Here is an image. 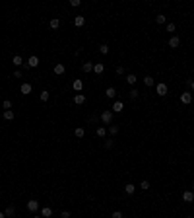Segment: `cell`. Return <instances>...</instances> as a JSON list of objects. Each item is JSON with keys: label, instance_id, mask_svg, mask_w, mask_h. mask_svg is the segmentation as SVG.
Segmentation results:
<instances>
[{"label": "cell", "instance_id": "44", "mask_svg": "<svg viewBox=\"0 0 194 218\" xmlns=\"http://www.w3.org/2000/svg\"><path fill=\"white\" fill-rule=\"evenodd\" d=\"M192 98H194V93H192Z\"/></svg>", "mask_w": 194, "mask_h": 218}, {"label": "cell", "instance_id": "43", "mask_svg": "<svg viewBox=\"0 0 194 218\" xmlns=\"http://www.w3.org/2000/svg\"><path fill=\"white\" fill-rule=\"evenodd\" d=\"M186 218H192V216H186Z\"/></svg>", "mask_w": 194, "mask_h": 218}, {"label": "cell", "instance_id": "22", "mask_svg": "<svg viewBox=\"0 0 194 218\" xmlns=\"http://www.w3.org/2000/svg\"><path fill=\"white\" fill-rule=\"evenodd\" d=\"M49 25H51V29H58V28H60V20H58V18H52Z\"/></svg>", "mask_w": 194, "mask_h": 218}, {"label": "cell", "instance_id": "15", "mask_svg": "<svg viewBox=\"0 0 194 218\" xmlns=\"http://www.w3.org/2000/svg\"><path fill=\"white\" fill-rule=\"evenodd\" d=\"M107 133H109V135L111 136H115V135H119V125H109V129H107Z\"/></svg>", "mask_w": 194, "mask_h": 218}, {"label": "cell", "instance_id": "18", "mask_svg": "<svg viewBox=\"0 0 194 218\" xmlns=\"http://www.w3.org/2000/svg\"><path fill=\"white\" fill-rule=\"evenodd\" d=\"M72 88H74L76 90V92H82V88H83V82H82V80H74V84H72Z\"/></svg>", "mask_w": 194, "mask_h": 218}, {"label": "cell", "instance_id": "24", "mask_svg": "<svg viewBox=\"0 0 194 218\" xmlns=\"http://www.w3.org/2000/svg\"><path fill=\"white\" fill-rule=\"evenodd\" d=\"M105 135H107L105 127H97V136H99V138H105Z\"/></svg>", "mask_w": 194, "mask_h": 218}, {"label": "cell", "instance_id": "11", "mask_svg": "<svg viewBox=\"0 0 194 218\" xmlns=\"http://www.w3.org/2000/svg\"><path fill=\"white\" fill-rule=\"evenodd\" d=\"M183 201H185V203H192V201H194V193H192V191H185V193H183Z\"/></svg>", "mask_w": 194, "mask_h": 218}, {"label": "cell", "instance_id": "9", "mask_svg": "<svg viewBox=\"0 0 194 218\" xmlns=\"http://www.w3.org/2000/svg\"><path fill=\"white\" fill-rule=\"evenodd\" d=\"M122 109H124V103H122V101H115V103H113V109H111V111H113V113H120Z\"/></svg>", "mask_w": 194, "mask_h": 218}, {"label": "cell", "instance_id": "17", "mask_svg": "<svg viewBox=\"0 0 194 218\" xmlns=\"http://www.w3.org/2000/svg\"><path fill=\"white\" fill-rule=\"evenodd\" d=\"M82 70L88 74V72H93V62H83L82 64Z\"/></svg>", "mask_w": 194, "mask_h": 218}, {"label": "cell", "instance_id": "38", "mask_svg": "<svg viewBox=\"0 0 194 218\" xmlns=\"http://www.w3.org/2000/svg\"><path fill=\"white\" fill-rule=\"evenodd\" d=\"M60 218H70V212L68 210H62V212H60Z\"/></svg>", "mask_w": 194, "mask_h": 218}, {"label": "cell", "instance_id": "39", "mask_svg": "<svg viewBox=\"0 0 194 218\" xmlns=\"http://www.w3.org/2000/svg\"><path fill=\"white\" fill-rule=\"evenodd\" d=\"M116 74H124V68H122V66H116Z\"/></svg>", "mask_w": 194, "mask_h": 218}, {"label": "cell", "instance_id": "13", "mask_svg": "<svg viewBox=\"0 0 194 218\" xmlns=\"http://www.w3.org/2000/svg\"><path fill=\"white\" fill-rule=\"evenodd\" d=\"M41 216H43V218L52 216V209H51V206H43V209H41Z\"/></svg>", "mask_w": 194, "mask_h": 218}, {"label": "cell", "instance_id": "32", "mask_svg": "<svg viewBox=\"0 0 194 218\" xmlns=\"http://www.w3.org/2000/svg\"><path fill=\"white\" fill-rule=\"evenodd\" d=\"M140 189H144V191H148V189H149V181H146V179H144V181H142V183H140Z\"/></svg>", "mask_w": 194, "mask_h": 218}, {"label": "cell", "instance_id": "2", "mask_svg": "<svg viewBox=\"0 0 194 218\" xmlns=\"http://www.w3.org/2000/svg\"><path fill=\"white\" fill-rule=\"evenodd\" d=\"M27 66H29V68H37V66H39V56L37 55H31L27 59Z\"/></svg>", "mask_w": 194, "mask_h": 218}, {"label": "cell", "instance_id": "28", "mask_svg": "<svg viewBox=\"0 0 194 218\" xmlns=\"http://www.w3.org/2000/svg\"><path fill=\"white\" fill-rule=\"evenodd\" d=\"M144 84H146L148 88H152V86H153L155 82H153V78H152V76H146V78H144Z\"/></svg>", "mask_w": 194, "mask_h": 218}, {"label": "cell", "instance_id": "14", "mask_svg": "<svg viewBox=\"0 0 194 218\" xmlns=\"http://www.w3.org/2000/svg\"><path fill=\"white\" fill-rule=\"evenodd\" d=\"M180 45V39L177 37V35H173L171 39H169V47H173V49H177V47Z\"/></svg>", "mask_w": 194, "mask_h": 218}, {"label": "cell", "instance_id": "30", "mask_svg": "<svg viewBox=\"0 0 194 218\" xmlns=\"http://www.w3.org/2000/svg\"><path fill=\"white\" fill-rule=\"evenodd\" d=\"M99 53H103V55H107V53H109V45H105V43H101V45H99Z\"/></svg>", "mask_w": 194, "mask_h": 218}, {"label": "cell", "instance_id": "31", "mask_svg": "<svg viewBox=\"0 0 194 218\" xmlns=\"http://www.w3.org/2000/svg\"><path fill=\"white\" fill-rule=\"evenodd\" d=\"M165 20H167V18H165V16H163V14H159V16H155V22H157V23H159V25H161V23H165Z\"/></svg>", "mask_w": 194, "mask_h": 218}, {"label": "cell", "instance_id": "36", "mask_svg": "<svg viewBox=\"0 0 194 218\" xmlns=\"http://www.w3.org/2000/svg\"><path fill=\"white\" fill-rule=\"evenodd\" d=\"M186 86H188V88L194 92V80H190V78H188V80H186Z\"/></svg>", "mask_w": 194, "mask_h": 218}, {"label": "cell", "instance_id": "1", "mask_svg": "<svg viewBox=\"0 0 194 218\" xmlns=\"http://www.w3.org/2000/svg\"><path fill=\"white\" fill-rule=\"evenodd\" d=\"M101 121L105 123V125H111V123H113V111H111V109H107V111L101 113Z\"/></svg>", "mask_w": 194, "mask_h": 218}, {"label": "cell", "instance_id": "19", "mask_svg": "<svg viewBox=\"0 0 194 218\" xmlns=\"http://www.w3.org/2000/svg\"><path fill=\"white\" fill-rule=\"evenodd\" d=\"M134 191H136V185H132V183H126V185H124V193H126V195H132Z\"/></svg>", "mask_w": 194, "mask_h": 218}, {"label": "cell", "instance_id": "3", "mask_svg": "<svg viewBox=\"0 0 194 218\" xmlns=\"http://www.w3.org/2000/svg\"><path fill=\"white\" fill-rule=\"evenodd\" d=\"M27 210H29V212H37V210H39V203L35 199L27 201Z\"/></svg>", "mask_w": 194, "mask_h": 218}, {"label": "cell", "instance_id": "40", "mask_svg": "<svg viewBox=\"0 0 194 218\" xmlns=\"http://www.w3.org/2000/svg\"><path fill=\"white\" fill-rule=\"evenodd\" d=\"M0 218H6V214H4V212H0Z\"/></svg>", "mask_w": 194, "mask_h": 218}, {"label": "cell", "instance_id": "26", "mask_svg": "<svg viewBox=\"0 0 194 218\" xmlns=\"http://www.w3.org/2000/svg\"><path fill=\"white\" fill-rule=\"evenodd\" d=\"M74 135L78 136V138H83V135H86V130H83V127H78V129L74 130Z\"/></svg>", "mask_w": 194, "mask_h": 218}, {"label": "cell", "instance_id": "10", "mask_svg": "<svg viewBox=\"0 0 194 218\" xmlns=\"http://www.w3.org/2000/svg\"><path fill=\"white\" fill-rule=\"evenodd\" d=\"M74 103H76V105H83V103H86V96H83V93H76V96H74Z\"/></svg>", "mask_w": 194, "mask_h": 218}, {"label": "cell", "instance_id": "12", "mask_svg": "<svg viewBox=\"0 0 194 218\" xmlns=\"http://www.w3.org/2000/svg\"><path fill=\"white\" fill-rule=\"evenodd\" d=\"M83 23H86V18H83V16H76V18H74V25H76V28H83Z\"/></svg>", "mask_w": 194, "mask_h": 218}, {"label": "cell", "instance_id": "7", "mask_svg": "<svg viewBox=\"0 0 194 218\" xmlns=\"http://www.w3.org/2000/svg\"><path fill=\"white\" fill-rule=\"evenodd\" d=\"M19 93H22V96H27V93H31V84H22V86H19Z\"/></svg>", "mask_w": 194, "mask_h": 218}, {"label": "cell", "instance_id": "21", "mask_svg": "<svg viewBox=\"0 0 194 218\" xmlns=\"http://www.w3.org/2000/svg\"><path fill=\"white\" fill-rule=\"evenodd\" d=\"M4 214H6V218H10V216H14V214H16V209H14V204H10L8 209H6V210H4Z\"/></svg>", "mask_w": 194, "mask_h": 218}, {"label": "cell", "instance_id": "41", "mask_svg": "<svg viewBox=\"0 0 194 218\" xmlns=\"http://www.w3.org/2000/svg\"><path fill=\"white\" fill-rule=\"evenodd\" d=\"M33 218H43V216H37V214H35V216H33Z\"/></svg>", "mask_w": 194, "mask_h": 218}, {"label": "cell", "instance_id": "6", "mask_svg": "<svg viewBox=\"0 0 194 218\" xmlns=\"http://www.w3.org/2000/svg\"><path fill=\"white\" fill-rule=\"evenodd\" d=\"M64 72H66V66L62 64V62H56V64H55V74L56 76H62Z\"/></svg>", "mask_w": 194, "mask_h": 218}, {"label": "cell", "instance_id": "35", "mask_svg": "<svg viewBox=\"0 0 194 218\" xmlns=\"http://www.w3.org/2000/svg\"><path fill=\"white\" fill-rule=\"evenodd\" d=\"M113 144H115V140H105V148H113Z\"/></svg>", "mask_w": 194, "mask_h": 218}, {"label": "cell", "instance_id": "5", "mask_svg": "<svg viewBox=\"0 0 194 218\" xmlns=\"http://www.w3.org/2000/svg\"><path fill=\"white\" fill-rule=\"evenodd\" d=\"M192 93H190V92H185V93H180V101H183V103H185V105H188V103L190 101H192Z\"/></svg>", "mask_w": 194, "mask_h": 218}, {"label": "cell", "instance_id": "20", "mask_svg": "<svg viewBox=\"0 0 194 218\" xmlns=\"http://www.w3.org/2000/svg\"><path fill=\"white\" fill-rule=\"evenodd\" d=\"M12 62H14L16 66H23V64H25V62H23V59H22V55H16L14 59H12Z\"/></svg>", "mask_w": 194, "mask_h": 218}, {"label": "cell", "instance_id": "4", "mask_svg": "<svg viewBox=\"0 0 194 218\" xmlns=\"http://www.w3.org/2000/svg\"><path fill=\"white\" fill-rule=\"evenodd\" d=\"M155 92L159 93V96H161V98H163V96H167V84L159 82V84H157V86H155Z\"/></svg>", "mask_w": 194, "mask_h": 218}, {"label": "cell", "instance_id": "27", "mask_svg": "<svg viewBox=\"0 0 194 218\" xmlns=\"http://www.w3.org/2000/svg\"><path fill=\"white\" fill-rule=\"evenodd\" d=\"M4 119L12 121V119H14V111H12V109H6V111H4Z\"/></svg>", "mask_w": 194, "mask_h": 218}, {"label": "cell", "instance_id": "34", "mask_svg": "<svg viewBox=\"0 0 194 218\" xmlns=\"http://www.w3.org/2000/svg\"><path fill=\"white\" fill-rule=\"evenodd\" d=\"M111 218H122V212H120V210H115V212L111 214Z\"/></svg>", "mask_w": 194, "mask_h": 218}, {"label": "cell", "instance_id": "37", "mask_svg": "<svg viewBox=\"0 0 194 218\" xmlns=\"http://www.w3.org/2000/svg\"><path fill=\"white\" fill-rule=\"evenodd\" d=\"M167 31L175 33V23H167Z\"/></svg>", "mask_w": 194, "mask_h": 218}, {"label": "cell", "instance_id": "33", "mask_svg": "<svg viewBox=\"0 0 194 218\" xmlns=\"http://www.w3.org/2000/svg\"><path fill=\"white\" fill-rule=\"evenodd\" d=\"M2 107H4V111H6V109H12V101H10V99H4Z\"/></svg>", "mask_w": 194, "mask_h": 218}, {"label": "cell", "instance_id": "42", "mask_svg": "<svg viewBox=\"0 0 194 218\" xmlns=\"http://www.w3.org/2000/svg\"><path fill=\"white\" fill-rule=\"evenodd\" d=\"M190 191H192V193H194V183H192V189H190Z\"/></svg>", "mask_w": 194, "mask_h": 218}, {"label": "cell", "instance_id": "8", "mask_svg": "<svg viewBox=\"0 0 194 218\" xmlns=\"http://www.w3.org/2000/svg\"><path fill=\"white\" fill-rule=\"evenodd\" d=\"M93 72H95V74H103V72H105V64H103V62H95V64H93Z\"/></svg>", "mask_w": 194, "mask_h": 218}, {"label": "cell", "instance_id": "25", "mask_svg": "<svg viewBox=\"0 0 194 218\" xmlns=\"http://www.w3.org/2000/svg\"><path fill=\"white\" fill-rule=\"evenodd\" d=\"M39 98H41V101H49V98H51V93H49V90H43Z\"/></svg>", "mask_w": 194, "mask_h": 218}, {"label": "cell", "instance_id": "29", "mask_svg": "<svg viewBox=\"0 0 194 218\" xmlns=\"http://www.w3.org/2000/svg\"><path fill=\"white\" fill-rule=\"evenodd\" d=\"M138 96H140V92L136 88H132L130 90V99H138Z\"/></svg>", "mask_w": 194, "mask_h": 218}, {"label": "cell", "instance_id": "16", "mask_svg": "<svg viewBox=\"0 0 194 218\" xmlns=\"http://www.w3.org/2000/svg\"><path fill=\"white\" fill-rule=\"evenodd\" d=\"M105 96H107V98H109V99L116 98V90L113 88V86H111V88H107V90H105Z\"/></svg>", "mask_w": 194, "mask_h": 218}, {"label": "cell", "instance_id": "23", "mask_svg": "<svg viewBox=\"0 0 194 218\" xmlns=\"http://www.w3.org/2000/svg\"><path fill=\"white\" fill-rule=\"evenodd\" d=\"M136 80H138V78H136V74H126V82H128L130 86H134Z\"/></svg>", "mask_w": 194, "mask_h": 218}]
</instances>
